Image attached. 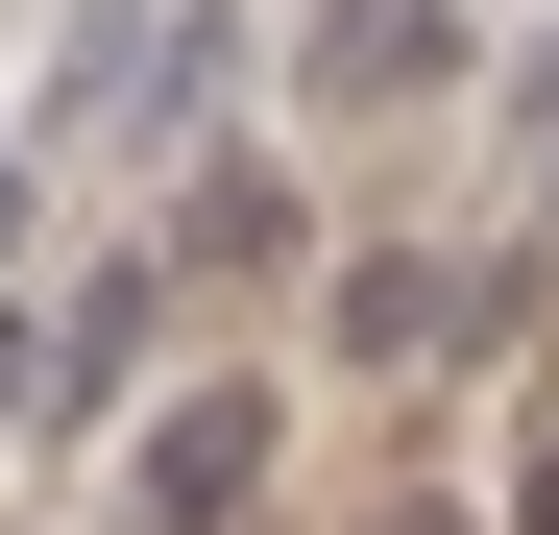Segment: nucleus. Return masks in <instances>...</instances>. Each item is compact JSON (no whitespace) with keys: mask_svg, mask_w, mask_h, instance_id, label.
<instances>
[{"mask_svg":"<svg viewBox=\"0 0 559 535\" xmlns=\"http://www.w3.org/2000/svg\"><path fill=\"white\" fill-rule=\"evenodd\" d=\"M243 487H267V390H195L146 438V487H122V535H243Z\"/></svg>","mask_w":559,"mask_h":535,"instance_id":"nucleus-1","label":"nucleus"}]
</instances>
